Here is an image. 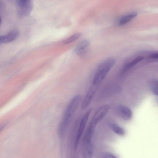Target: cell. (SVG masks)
Wrapping results in <instances>:
<instances>
[{
  "label": "cell",
  "instance_id": "2",
  "mask_svg": "<svg viewBox=\"0 0 158 158\" xmlns=\"http://www.w3.org/2000/svg\"><path fill=\"white\" fill-rule=\"evenodd\" d=\"M116 63V60L113 57L106 59L102 62L98 68L94 76L92 84L97 85L106 77Z\"/></svg>",
  "mask_w": 158,
  "mask_h": 158
},
{
  "label": "cell",
  "instance_id": "13",
  "mask_svg": "<svg viewBox=\"0 0 158 158\" xmlns=\"http://www.w3.org/2000/svg\"><path fill=\"white\" fill-rule=\"evenodd\" d=\"M150 87L152 93L155 95L158 96V81L156 79L152 80L150 83Z\"/></svg>",
  "mask_w": 158,
  "mask_h": 158
},
{
  "label": "cell",
  "instance_id": "8",
  "mask_svg": "<svg viewBox=\"0 0 158 158\" xmlns=\"http://www.w3.org/2000/svg\"><path fill=\"white\" fill-rule=\"evenodd\" d=\"M19 34L17 30H12L5 35L0 36V43L6 44L11 42L17 37Z\"/></svg>",
  "mask_w": 158,
  "mask_h": 158
},
{
  "label": "cell",
  "instance_id": "15",
  "mask_svg": "<svg viewBox=\"0 0 158 158\" xmlns=\"http://www.w3.org/2000/svg\"><path fill=\"white\" fill-rule=\"evenodd\" d=\"M148 58L152 59H157L158 58V54L157 52H155L152 53L149 55Z\"/></svg>",
  "mask_w": 158,
  "mask_h": 158
},
{
  "label": "cell",
  "instance_id": "5",
  "mask_svg": "<svg viewBox=\"0 0 158 158\" xmlns=\"http://www.w3.org/2000/svg\"><path fill=\"white\" fill-rule=\"evenodd\" d=\"M109 108L110 106L108 104L101 106L95 113L90 122L96 126L106 115Z\"/></svg>",
  "mask_w": 158,
  "mask_h": 158
},
{
  "label": "cell",
  "instance_id": "7",
  "mask_svg": "<svg viewBox=\"0 0 158 158\" xmlns=\"http://www.w3.org/2000/svg\"><path fill=\"white\" fill-rule=\"evenodd\" d=\"M117 110L119 115L124 120L128 121L132 118V112L127 106L119 105L117 107Z\"/></svg>",
  "mask_w": 158,
  "mask_h": 158
},
{
  "label": "cell",
  "instance_id": "6",
  "mask_svg": "<svg viewBox=\"0 0 158 158\" xmlns=\"http://www.w3.org/2000/svg\"><path fill=\"white\" fill-rule=\"evenodd\" d=\"M97 86L92 84L89 88L82 102L81 106L82 110H85L90 104L96 92Z\"/></svg>",
  "mask_w": 158,
  "mask_h": 158
},
{
  "label": "cell",
  "instance_id": "14",
  "mask_svg": "<svg viewBox=\"0 0 158 158\" xmlns=\"http://www.w3.org/2000/svg\"><path fill=\"white\" fill-rule=\"evenodd\" d=\"M81 34L80 33H75L64 40L63 41V43L65 44L72 43L78 39L81 36Z\"/></svg>",
  "mask_w": 158,
  "mask_h": 158
},
{
  "label": "cell",
  "instance_id": "11",
  "mask_svg": "<svg viewBox=\"0 0 158 158\" xmlns=\"http://www.w3.org/2000/svg\"><path fill=\"white\" fill-rule=\"evenodd\" d=\"M143 58V57L142 56H137L125 65L123 72H125L129 70L137 64L142 61Z\"/></svg>",
  "mask_w": 158,
  "mask_h": 158
},
{
  "label": "cell",
  "instance_id": "10",
  "mask_svg": "<svg viewBox=\"0 0 158 158\" xmlns=\"http://www.w3.org/2000/svg\"><path fill=\"white\" fill-rule=\"evenodd\" d=\"M137 15L136 12L133 11L123 16L119 19V25L122 26L126 24L135 18Z\"/></svg>",
  "mask_w": 158,
  "mask_h": 158
},
{
  "label": "cell",
  "instance_id": "17",
  "mask_svg": "<svg viewBox=\"0 0 158 158\" xmlns=\"http://www.w3.org/2000/svg\"><path fill=\"white\" fill-rule=\"evenodd\" d=\"M4 127L3 126H0V131L3 129Z\"/></svg>",
  "mask_w": 158,
  "mask_h": 158
},
{
  "label": "cell",
  "instance_id": "4",
  "mask_svg": "<svg viewBox=\"0 0 158 158\" xmlns=\"http://www.w3.org/2000/svg\"><path fill=\"white\" fill-rule=\"evenodd\" d=\"M92 110V108L89 109L84 114L80 121L74 143V148L76 149L78 146L80 139L84 130L88 119Z\"/></svg>",
  "mask_w": 158,
  "mask_h": 158
},
{
  "label": "cell",
  "instance_id": "1",
  "mask_svg": "<svg viewBox=\"0 0 158 158\" xmlns=\"http://www.w3.org/2000/svg\"><path fill=\"white\" fill-rule=\"evenodd\" d=\"M81 99V96L77 94L74 96L70 100L65 109L62 118L57 127V133L59 136H62L65 133Z\"/></svg>",
  "mask_w": 158,
  "mask_h": 158
},
{
  "label": "cell",
  "instance_id": "16",
  "mask_svg": "<svg viewBox=\"0 0 158 158\" xmlns=\"http://www.w3.org/2000/svg\"><path fill=\"white\" fill-rule=\"evenodd\" d=\"M105 158H117L114 156L110 153H107L105 154Z\"/></svg>",
  "mask_w": 158,
  "mask_h": 158
},
{
  "label": "cell",
  "instance_id": "3",
  "mask_svg": "<svg viewBox=\"0 0 158 158\" xmlns=\"http://www.w3.org/2000/svg\"><path fill=\"white\" fill-rule=\"evenodd\" d=\"M17 13L20 18L27 16L33 8L32 1L29 0H19L16 1Z\"/></svg>",
  "mask_w": 158,
  "mask_h": 158
},
{
  "label": "cell",
  "instance_id": "9",
  "mask_svg": "<svg viewBox=\"0 0 158 158\" xmlns=\"http://www.w3.org/2000/svg\"><path fill=\"white\" fill-rule=\"evenodd\" d=\"M89 42L86 40H84L80 42L76 46L75 52L80 56L84 55L89 46Z\"/></svg>",
  "mask_w": 158,
  "mask_h": 158
},
{
  "label": "cell",
  "instance_id": "12",
  "mask_svg": "<svg viewBox=\"0 0 158 158\" xmlns=\"http://www.w3.org/2000/svg\"><path fill=\"white\" fill-rule=\"evenodd\" d=\"M110 127L112 131L116 134L123 135L125 133L124 130L118 125L114 123L110 124Z\"/></svg>",
  "mask_w": 158,
  "mask_h": 158
}]
</instances>
